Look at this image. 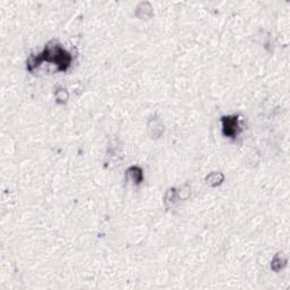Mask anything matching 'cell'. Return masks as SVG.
Masks as SVG:
<instances>
[{"mask_svg":"<svg viewBox=\"0 0 290 290\" xmlns=\"http://www.w3.org/2000/svg\"><path fill=\"white\" fill-rule=\"evenodd\" d=\"M42 61H48L52 62L56 64L58 68L61 71H66L71 65L72 57L71 54L66 52L61 45H50L48 44V47L44 49V51L42 53H40L39 57L31 58L29 63H27V68L30 71L33 70V67L39 66L40 63Z\"/></svg>","mask_w":290,"mask_h":290,"instance_id":"6da1fadb","label":"cell"},{"mask_svg":"<svg viewBox=\"0 0 290 290\" xmlns=\"http://www.w3.org/2000/svg\"><path fill=\"white\" fill-rule=\"evenodd\" d=\"M222 130L223 134L228 137H235L239 132L238 125V117L237 116H227L222 117Z\"/></svg>","mask_w":290,"mask_h":290,"instance_id":"7a4b0ae2","label":"cell"},{"mask_svg":"<svg viewBox=\"0 0 290 290\" xmlns=\"http://www.w3.org/2000/svg\"><path fill=\"white\" fill-rule=\"evenodd\" d=\"M128 175L133 178V182L139 184L142 182V178H143V173H142V170L137 167H132L128 169Z\"/></svg>","mask_w":290,"mask_h":290,"instance_id":"3957f363","label":"cell"}]
</instances>
